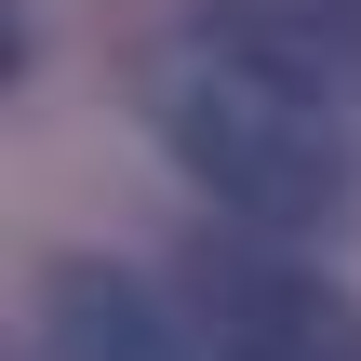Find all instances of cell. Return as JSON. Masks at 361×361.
<instances>
[{"instance_id":"6da1fadb","label":"cell","mask_w":361,"mask_h":361,"mask_svg":"<svg viewBox=\"0 0 361 361\" xmlns=\"http://www.w3.org/2000/svg\"><path fill=\"white\" fill-rule=\"evenodd\" d=\"M161 147L188 161V188L201 201H228L241 228H268V241H295V228H335L361 188V147H348V80L295 40V27H268V13H241V0H201L174 40H161Z\"/></svg>"},{"instance_id":"7a4b0ae2","label":"cell","mask_w":361,"mask_h":361,"mask_svg":"<svg viewBox=\"0 0 361 361\" xmlns=\"http://www.w3.org/2000/svg\"><path fill=\"white\" fill-rule=\"evenodd\" d=\"M201 335L214 361H361V308L255 241H201Z\"/></svg>"},{"instance_id":"3957f363","label":"cell","mask_w":361,"mask_h":361,"mask_svg":"<svg viewBox=\"0 0 361 361\" xmlns=\"http://www.w3.org/2000/svg\"><path fill=\"white\" fill-rule=\"evenodd\" d=\"M40 361H214V335H201V322H174L134 268L67 255V268L40 281Z\"/></svg>"},{"instance_id":"277c9868","label":"cell","mask_w":361,"mask_h":361,"mask_svg":"<svg viewBox=\"0 0 361 361\" xmlns=\"http://www.w3.org/2000/svg\"><path fill=\"white\" fill-rule=\"evenodd\" d=\"M335 40H348V94H361V0H335Z\"/></svg>"}]
</instances>
